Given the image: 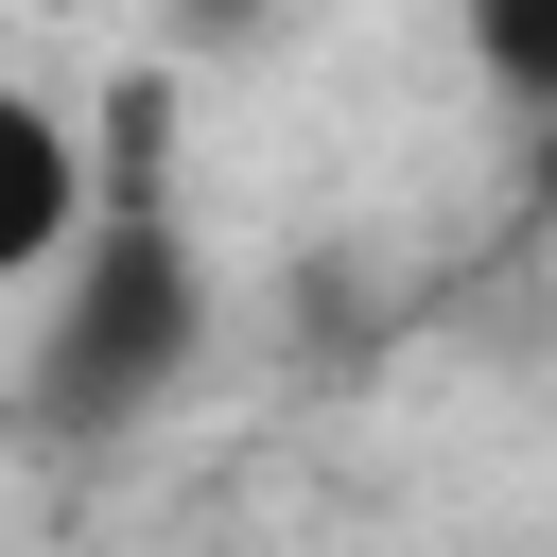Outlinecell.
Returning a JSON list of instances; mask_svg holds the SVG:
<instances>
[{
	"mask_svg": "<svg viewBox=\"0 0 557 557\" xmlns=\"http://www.w3.org/2000/svg\"><path fill=\"white\" fill-rule=\"evenodd\" d=\"M157 122H174L157 70H122V87L87 104L104 209H87V244L35 278V296H52V331H35V418H52V435H122V418H157V400L209 366V261H191V226H174V191H157Z\"/></svg>",
	"mask_w": 557,
	"mask_h": 557,
	"instance_id": "1",
	"label": "cell"
},
{
	"mask_svg": "<svg viewBox=\"0 0 557 557\" xmlns=\"http://www.w3.org/2000/svg\"><path fill=\"white\" fill-rule=\"evenodd\" d=\"M87 209H104L87 122H70L52 87H17V70H0V296H35V278L87 244Z\"/></svg>",
	"mask_w": 557,
	"mask_h": 557,
	"instance_id": "2",
	"label": "cell"
},
{
	"mask_svg": "<svg viewBox=\"0 0 557 557\" xmlns=\"http://www.w3.org/2000/svg\"><path fill=\"white\" fill-rule=\"evenodd\" d=\"M470 70H487L522 122H557V0H470Z\"/></svg>",
	"mask_w": 557,
	"mask_h": 557,
	"instance_id": "3",
	"label": "cell"
},
{
	"mask_svg": "<svg viewBox=\"0 0 557 557\" xmlns=\"http://www.w3.org/2000/svg\"><path fill=\"white\" fill-rule=\"evenodd\" d=\"M540 191H557V122H540Z\"/></svg>",
	"mask_w": 557,
	"mask_h": 557,
	"instance_id": "4",
	"label": "cell"
}]
</instances>
